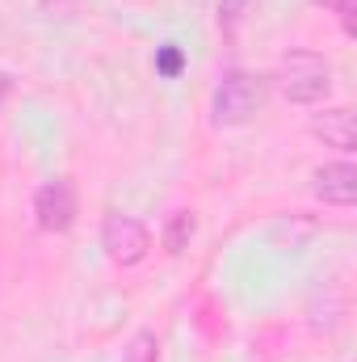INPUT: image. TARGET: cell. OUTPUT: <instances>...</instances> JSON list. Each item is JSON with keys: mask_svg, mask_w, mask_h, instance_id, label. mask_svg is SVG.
<instances>
[{"mask_svg": "<svg viewBox=\"0 0 357 362\" xmlns=\"http://www.w3.org/2000/svg\"><path fill=\"white\" fill-rule=\"evenodd\" d=\"M160 358V341H156V333H135L131 337V346L122 350V362H156Z\"/></svg>", "mask_w": 357, "mask_h": 362, "instance_id": "obj_8", "label": "cell"}, {"mask_svg": "<svg viewBox=\"0 0 357 362\" xmlns=\"http://www.w3.org/2000/svg\"><path fill=\"white\" fill-rule=\"evenodd\" d=\"M34 219H38V228L42 232H68L72 223H76V185L68 177H55L47 181V185H38V194H34Z\"/></svg>", "mask_w": 357, "mask_h": 362, "instance_id": "obj_4", "label": "cell"}, {"mask_svg": "<svg viewBox=\"0 0 357 362\" xmlns=\"http://www.w3.org/2000/svg\"><path fill=\"white\" fill-rule=\"evenodd\" d=\"M101 249H105V257L114 262V266H122V270H131V266H139L147 253H152V232L135 219V215H105V223H101Z\"/></svg>", "mask_w": 357, "mask_h": 362, "instance_id": "obj_3", "label": "cell"}, {"mask_svg": "<svg viewBox=\"0 0 357 362\" xmlns=\"http://www.w3.org/2000/svg\"><path fill=\"white\" fill-rule=\"evenodd\" d=\"M265 97H269L265 76L231 68V72H223L219 89L210 97V122L214 127H244V122H253L265 110Z\"/></svg>", "mask_w": 357, "mask_h": 362, "instance_id": "obj_1", "label": "cell"}, {"mask_svg": "<svg viewBox=\"0 0 357 362\" xmlns=\"http://www.w3.org/2000/svg\"><path fill=\"white\" fill-rule=\"evenodd\" d=\"M277 89L294 105H315L332 93V64L315 51H290L277 64Z\"/></svg>", "mask_w": 357, "mask_h": 362, "instance_id": "obj_2", "label": "cell"}, {"mask_svg": "<svg viewBox=\"0 0 357 362\" xmlns=\"http://www.w3.org/2000/svg\"><path fill=\"white\" fill-rule=\"evenodd\" d=\"M193 228H198V219H193V211H177L173 219H169V228H164V249L177 257L185 253V245L193 240Z\"/></svg>", "mask_w": 357, "mask_h": 362, "instance_id": "obj_7", "label": "cell"}, {"mask_svg": "<svg viewBox=\"0 0 357 362\" xmlns=\"http://www.w3.org/2000/svg\"><path fill=\"white\" fill-rule=\"evenodd\" d=\"M244 4H248V0H223V4H219V25L231 30V25L244 17Z\"/></svg>", "mask_w": 357, "mask_h": 362, "instance_id": "obj_10", "label": "cell"}, {"mask_svg": "<svg viewBox=\"0 0 357 362\" xmlns=\"http://www.w3.org/2000/svg\"><path fill=\"white\" fill-rule=\"evenodd\" d=\"M311 135L324 139V148H337V152H353L357 148V122L349 105H332L324 114L311 118Z\"/></svg>", "mask_w": 357, "mask_h": 362, "instance_id": "obj_6", "label": "cell"}, {"mask_svg": "<svg viewBox=\"0 0 357 362\" xmlns=\"http://www.w3.org/2000/svg\"><path fill=\"white\" fill-rule=\"evenodd\" d=\"M315 4H324V8H332V13H341L345 30L353 34V0H315Z\"/></svg>", "mask_w": 357, "mask_h": 362, "instance_id": "obj_11", "label": "cell"}, {"mask_svg": "<svg viewBox=\"0 0 357 362\" xmlns=\"http://www.w3.org/2000/svg\"><path fill=\"white\" fill-rule=\"evenodd\" d=\"M181 68H185V55H181L177 42H164L160 51H156V72L164 76V81H177Z\"/></svg>", "mask_w": 357, "mask_h": 362, "instance_id": "obj_9", "label": "cell"}, {"mask_svg": "<svg viewBox=\"0 0 357 362\" xmlns=\"http://www.w3.org/2000/svg\"><path fill=\"white\" fill-rule=\"evenodd\" d=\"M311 194L328 206H353L357 202V169L349 160H332V165H320L311 173Z\"/></svg>", "mask_w": 357, "mask_h": 362, "instance_id": "obj_5", "label": "cell"}]
</instances>
